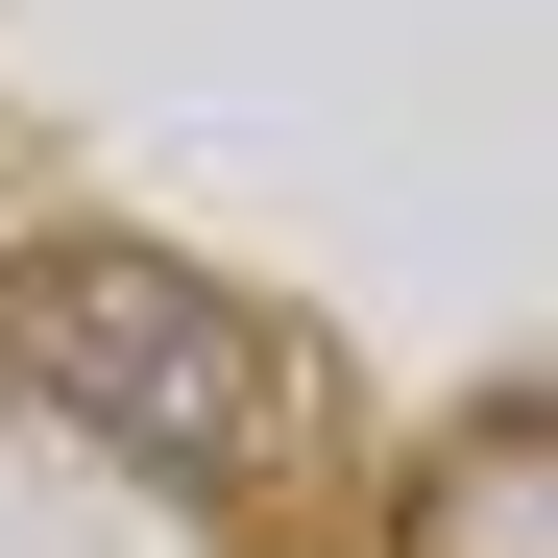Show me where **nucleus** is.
Masks as SVG:
<instances>
[{
	"mask_svg": "<svg viewBox=\"0 0 558 558\" xmlns=\"http://www.w3.org/2000/svg\"><path fill=\"white\" fill-rule=\"evenodd\" d=\"M0 389L49 437H98L122 486H170V510H267L316 461V340L267 292H219L195 243H122V219L0 243Z\"/></svg>",
	"mask_w": 558,
	"mask_h": 558,
	"instance_id": "obj_1",
	"label": "nucleus"
},
{
	"mask_svg": "<svg viewBox=\"0 0 558 558\" xmlns=\"http://www.w3.org/2000/svg\"><path fill=\"white\" fill-rule=\"evenodd\" d=\"M413 558H558V389H461L413 437V486H389Z\"/></svg>",
	"mask_w": 558,
	"mask_h": 558,
	"instance_id": "obj_2",
	"label": "nucleus"
}]
</instances>
